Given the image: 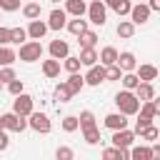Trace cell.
Wrapping results in <instances>:
<instances>
[{"label":"cell","mask_w":160,"mask_h":160,"mask_svg":"<svg viewBox=\"0 0 160 160\" xmlns=\"http://www.w3.org/2000/svg\"><path fill=\"white\" fill-rule=\"evenodd\" d=\"M115 105H118V112L120 115H138V110H140V100L135 98V92H130V90H120L118 95H115Z\"/></svg>","instance_id":"cell-1"},{"label":"cell","mask_w":160,"mask_h":160,"mask_svg":"<svg viewBox=\"0 0 160 160\" xmlns=\"http://www.w3.org/2000/svg\"><path fill=\"white\" fill-rule=\"evenodd\" d=\"M15 55H18L22 62H35V60L42 58V45H40L38 40H28V42L20 45V50H18Z\"/></svg>","instance_id":"cell-2"},{"label":"cell","mask_w":160,"mask_h":160,"mask_svg":"<svg viewBox=\"0 0 160 160\" xmlns=\"http://www.w3.org/2000/svg\"><path fill=\"white\" fill-rule=\"evenodd\" d=\"M105 18H108V8H105L100 0H92V2L88 5V22L102 28V25H105Z\"/></svg>","instance_id":"cell-3"},{"label":"cell","mask_w":160,"mask_h":160,"mask_svg":"<svg viewBox=\"0 0 160 160\" xmlns=\"http://www.w3.org/2000/svg\"><path fill=\"white\" fill-rule=\"evenodd\" d=\"M0 128H2L5 132H8V130L22 132V130L28 128V120L20 118V115H15V112H5V115H0Z\"/></svg>","instance_id":"cell-4"},{"label":"cell","mask_w":160,"mask_h":160,"mask_svg":"<svg viewBox=\"0 0 160 160\" xmlns=\"http://www.w3.org/2000/svg\"><path fill=\"white\" fill-rule=\"evenodd\" d=\"M32 105H35V100H32L28 92H20V95L12 100V112L20 115V118H28V115L32 112Z\"/></svg>","instance_id":"cell-5"},{"label":"cell","mask_w":160,"mask_h":160,"mask_svg":"<svg viewBox=\"0 0 160 160\" xmlns=\"http://www.w3.org/2000/svg\"><path fill=\"white\" fill-rule=\"evenodd\" d=\"M28 128H32L35 132H50L52 125H50V118H48L45 112H35V110H32V112L28 115Z\"/></svg>","instance_id":"cell-6"},{"label":"cell","mask_w":160,"mask_h":160,"mask_svg":"<svg viewBox=\"0 0 160 160\" xmlns=\"http://www.w3.org/2000/svg\"><path fill=\"white\" fill-rule=\"evenodd\" d=\"M148 20H150V8H148L145 2L130 8V22H132V25H145Z\"/></svg>","instance_id":"cell-7"},{"label":"cell","mask_w":160,"mask_h":160,"mask_svg":"<svg viewBox=\"0 0 160 160\" xmlns=\"http://www.w3.org/2000/svg\"><path fill=\"white\" fill-rule=\"evenodd\" d=\"M110 140H112V148H130V145L135 142V132L128 130V128H125V130H115Z\"/></svg>","instance_id":"cell-8"},{"label":"cell","mask_w":160,"mask_h":160,"mask_svg":"<svg viewBox=\"0 0 160 160\" xmlns=\"http://www.w3.org/2000/svg\"><path fill=\"white\" fill-rule=\"evenodd\" d=\"M122 72H135V68H138V58L132 55V52H118V62H115Z\"/></svg>","instance_id":"cell-9"},{"label":"cell","mask_w":160,"mask_h":160,"mask_svg":"<svg viewBox=\"0 0 160 160\" xmlns=\"http://www.w3.org/2000/svg\"><path fill=\"white\" fill-rule=\"evenodd\" d=\"M25 32H28L30 40H38V42H40V40L45 38V32H48V22H42V20H30V25H28Z\"/></svg>","instance_id":"cell-10"},{"label":"cell","mask_w":160,"mask_h":160,"mask_svg":"<svg viewBox=\"0 0 160 160\" xmlns=\"http://www.w3.org/2000/svg\"><path fill=\"white\" fill-rule=\"evenodd\" d=\"M68 55H70V45H68L65 40H52V42H50V58H52V60L60 62V60H65Z\"/></svg>","instance_id":"cell-11"},{"label":"cell","mask_w":160,"mask_h":160,"mask_svg":"<svg viewBox=\"0 0 160 160\" xmlns=\"http://www.w3.org/2000/svg\"><path fill=\"white\" fill-rule=\"evenodd\" d=\"M65 22H68V15H65V10L55 8V10L50 12V20H48V30H62V28H65Z\"/></svg>","instance_id":"cell-12"},{"label":"cell","mask_w":160,"mask_h":160,"mask_svg":"<svg viewBox=\"0 0 160 160\" xmlns=\"http://www.w3.org/2000/svg\"><path fill=\"white\" fill-rule=\"evenodd\" d=\"M82 80H85V85H100L105 80V68L102 65H92L88 70V75H82Z\"/></svg>","instance_id":"cell-13"},{"label":"cell","mask_w":160,"mask_h":160,"mask_svg":"<svg viewBox=\"0 0 160 160\" xmlns=\"http://www.w3.org/2000/svg\"><path fill=\"white\" fill-rule=\"evenodd\" d=\"M105 128H110L112 132L115 130H125L128 128V118L120 115V112H110V115H105Z\"/></svg>","instance_id":"cell-14"},{"label":"cell","mask_w":160,"mask_h":160,"mask_svg":"<svg viewBox=\"0 0 160 160\" xmlns=\"http://www.w3.org/2000/svg\"><path fill=\"white\" fill-rule=\"evenodd\" d=\"M98 60H100L102 68H110V65L118 62V50H115L112 45H108V48H102V50L98 52Z\"/></svg>","instance_id":"cell-15"},{"label":"cell","mask_w":160,"mask_h":160,"mask_svg":"<svg viewBox=\"0 0 160 160\" xmlns=\"http://www.w3.org/2000/svg\"><path fill=\"white\" fill-rule=\"evenodd\" d=\"M85 12H88V5H85V0H65V15L82 18Z\"/></svg>","instance_id":"cell-16"},{"label":"cell","mask_w":160,"mask_h":160,"mask_svg":"<svg viewBox=\"0 0 160 160\" xmlns=\"http://www.w3.org/2000/svg\"><path fill=\"white\" fill-rule=\"evenodd\" d=\"M102 160H130V148H105Z\"/></svg>","instance_id":"cell-17"},{"label":"cell","mask_w":160,"mask_h":160,"mask_svg":"<svg viewBox=\"0 0 160 160\" xmlns=\"http://www.w3.org/2000/svg\"><path fill=\"white\" fill-rule=\"evenodd\" d=\"M135 98H138L140 102L155 100V88H152V82H140V85L135 88Z\"/></svg>","instance_id":"cell-18"},{"label":"cell","mask_w":160,"mask_h":160,"mask_svg":"<svg viewBox=\"0 0 160 160\" xmlns=\"http://www.w3.org/2000/svg\"><path fill=\"white\" fill-rule=\"evenodd\" d=\"M135 70H138L135 75H138L140 82H152V80L158 78V68H155V65H140V68H135Z\"/></svg>","instance_id":"cell-19"},{"label":"cell","mask_w":160,"mask_h":160,"mask_svg":"<svg viewBox=\"0 0 160 160\" xmlns=\"http://www.w3.org/2000/svg\"><path fill=\"white\" fill-rule=\"evenodd\" d=\"M102 5L105 8H112L118 15H130V8H132L130 0H102Z\"/></svg>","instance_id":"cell-20"},{"label":"cell","mask_w":160,"mask_h":160,"mask_svg":"<svg viewBox=\"0 0 160 160\" xmlns=\"http://www.w3.org/2000/svg\"><path fill=\"white\" fill-rule=\"evenodd\" d=\"M78 60H80V65L92 68V65H98V50H95V48H85V50H80Z\"/></svg>","instance_id":"cell-21"},{"label":"cell","mask_w":160,"mask_h":160,"mask_svg":"<svg viewBox=\"0 0 160 160\" xmlns=\"http://www.w3.org/2000/svg\"><path fill=\"white\" fill-rule=\"evenodd\" d=\"M130 160H152L150 145H135V148H130Z\"/></svg>","instance_id":"cell-22"},{"label":"cell","mask_w":160,"mask_h":160,"mask_svg":"<svg viewBox=\"0 0 160 160\" xmlns=\"http://www.w3.org/2000/svg\"><path fill=\"white\" fill-rule=\"evenodd\" d=\"M78 42H80V50H85V48H95V42H98V32H95V30H85L82 35H78Z\"/></svg>","instance_id":"cell-23"},{"label":"cell","mask_w":160,"mask_h":160,"mask_svg":"<svg viewBox=\"0 0 160 160\" xmlns=\"http://www.w3.org/2000/svg\"><path fill=\"white\" fill-rule=\"evenodd\" d=\"M65 85L70 88V92H72V95H78V92L85 88V80H82V75H80V72H72V75L65 80Z\"/></svg>","instance_id":"cell-24"},{"label":"cell","mask_w":160,"mask_h":160,"mask_svg":"<svg viewBox=\"0 0 160 160\" xmlns=\"http://www.w3.org/2000/svg\"><path fill=\"white\" fill-rule=\"evenodd\" d=\"M15 60H18L15 50H12V48H8V45H0V68H8V65H12Z\"/></svg>","instance_id":"cell-25"},{"label":"cell","mask_w":160,"mask_h":160,"mask_svg":"<svg viewBox=\"0 0 160 160\" xmlns=\"http://www.w3.org/2000/svg\"><path fill=\"white\" fill-rule=\"evenodd\" d=\"M65 28H68L72 35H82V32L88 30V20H82V18H75V20H68V22H65Z\"/></svg>","instance_id":"cell-26"},{"label":"cell","mask_w":160,"mask_h":160,"mask_svg":"<svg viewBox=\"0 0 160 160\" xmlns=\"http://www.w3.org/2000/svg\"><path fill=\"white\" fill-rule=\"evenodd\" d=\"M42 75L45 78H58L60 75V62L52 60V58L50 60H42Z\"/></svg>","instance_id":"cell-27"},{"label":"cell","mask_w":160,"mask_h":160,"mask_svg":"<svg viewBox=\"0 0 160 160\" xmlns=\"http://www.w3.org/2000/svg\"><path fill=\"white\" fill-rule=\"evenodd\" d=\"M40 12H42L40 2H28V5H22V15H25L28 20H40Z\"/></svg>","instance_id":"cell-28"},{"label":"cell","mask_w":160,"mask_h":160,"mask_svg":"<svg viewBox=\"0 0 160 160\" xmlns=\"http://www.w3.org/2000/svg\"><path fill=\"white\" fill-rule=\"evenodd\" d=\"M78 128H80V130L98 128V125H95V115H92L90 110H82V112H80V118H78Z\"/></svg>","instance_id":"cell-29"},{"label":"cell","mask_w":160,"mask_h":160,"mask_svg":"<svg viewBox=\"0 0 160 160\" xmlns=\"http://www.w3.org/2000/svg\"><path fill=\"white\" fill-rule=\"evenodd\" d=\"M118 35L125 38V40L132 38V35H135V25H132L130 20H120V22H118Z\"/></svg>","instance_id":"cell-30"},{"label":"cell","mask_w":160,"mask_h":160,"mask_svg":"<svg viewBox=\"0 0 160 160\" xmlns=\"http://www.w3.org/2000/svg\"><path fill=\"white\" fill-rule=\"evenodd\" d=\"M120 82H122V88H125V90H130V92L140 85V80H138V75H135V72H122Z\"/></svg>","instance_id":"cell-31"},{"label":"cell","mask_w":160,"mask_h":160,"mask_svg":"<svg viewBox=\"0 0 160 160\" xmlns=\"http://www.w3.org/2000/svg\"><path fill=\"white\" fill-rule=\"evenodd\" d=\"M70 98H72L70 88H68L65 82H58V85H55V100H58V102H68Z\"/></svg>","instance_id":"cell-32"},{"label":"cell","mask_w":160,"mask_h":160,"mask_svg":"<svg viewBox=\"0 0 160 160\" xmlns=\"http://www.w3.org/2000/svg\"><path fill=\"white\" fill-rule=\"evenodd\" d=\"M10 42H18V45L28 42V32H25V28H10Z\"/></svg>","instance_id":"cell-33"},{"label":"cell","mask_w":160,"mask_h":160,"mask_svg":"<svg viewBox=\"0 0 160 160\" xmlns=\"http://www.w3.org/2000/svg\"><path fill=\"white\" fill-rule=\"evenodd\" d=\"M82 138H85L88 145H98L100 142V130L98 128H88V130H82Z\"/></svg>","instance_id":"cell-34"},{"label":"cell","mask_w":160,"mask_h":160,"mask_svg":"<svg viewBox=\"0 0 160 160\" xmlns=\"http://www.w3.org/2000/svg\"><path fill=\"white\" fill-rule=\"evenodd\" d=\"M55 160H75V152H72V148H68V145H60V148L55 150Z\"/></svg>","instance_id":"cell-35"},{"label":"cell","mask_w":160,"mask_h":160,"mask_svg":"<svg viewBox=\"0 0 160 160\" xmlns=\"http://www.w3.org/2000/svg\"><path fill=\"white\" fill-rule=\"evenodd\" d=\"M138 135H140L142 140H148V142H155L160 132H158V128H155V125H150V128H145V130H140Z\"/></svg>","instance_id":"cell-36"},{"label":"cell","mask_w":160,"mask_h":160,"mask_svg":"<svg viewBox=\"0 0 160 160\" xmlns=\"http://www.w3.org/2000/svg\"><path fill=\"white\" fill-rule=\"evenodd\" d=\"M8 92H10L12 98H18L20 92H25V85H22V80H18V78H15L12 82H8Z\"/></svg>","instance_id":"cell-37"},{"label":"cell","mask_w":160,"mask_h":160,"mask_svg":"<svg viewBox=\"0 0 160 160\" xmlns=\"http://www.w3.org/2000/svg\"><path fill=\"white\" fill-rule=\"evenodd\" d=\"M62 130L65 132H75L78 130V118L75 115H65L62 118Z\"/></svg>","instance_id":"cell-38"},{"label":"cell","mask_w":160,"mask_h":160,"mask_svg":"<svg viewBox=\"0 0 160 160\" xmlns=\"http://www.w3.org/2000/svg\"><path fill=\"white\" fill-rule=\"evenodd\" d=\"M62 65H65V70H68V72H70V75H72V72H78V70H80V60H78V58H72V55H68V58H65V62H62Z\"/></svg>","instance_id":"cell-39"},{"label":"cell","mask_w":160,"mask_h":160,"mask_svg":"<svg viewBox=\"0 0 160 160\" xmlns=\"http://www.w3.org/2000/svg\"><path fill=\"white\" fill-rule=\"evenodd\" d=\"M15 80V70L8 65V68H0V82L2 85H8V82H12Z\"/></svg>","instance_id":"cell-40"},{"label":"cell","mask_w":160,"mask_h":160,"mask_svg":"<svg viewBox=\"0 0 160 160\" xmlns=\"http://www.w3.org/2000/svg\"><path fill=\"white\" fill-rule=\"evenodd\" d=\"M120 78H122V70H120L118 65L105 68V80H120Z\"/></svg>","instance_id":"cell-41"},{"label":"cell","mask_w":160,"mask_h":160,"mask_svg":"<svg viewBox=\"0 0 160 160\" xmlns=\"http://www.w3.org/2000/svg\"><path fill=\"white\" fill-rule=\"evenodd\" d=\"M20 8V0H0V10H5V12H15Z\"/></svg>","instance_id":"cell-42"},{"label":"cell","mask_w":160,"mask_h":160,"mask_svg":"<svg viewBox=\"0 0 160 160\" xmlns=\"http://www.w3.org/2000/svg\"><path fill=\"white\" fill-rule=\"evenodd\" d=\"M0 45H10V28L0 25Z\"/></svg>","instance_id":"cell-43"},{"label":"cell","mask_w":160,"mask_h":160,"mask_svg":"<svg viewBox=\"0 0 160 160\" xmlns=\"http://www.w3.org/2000/svg\"><path fill=\"white\" fill-rule=\"evenodd\" d=\"M8 148H10V138H8V132L2 130V132H0V150H8Z\"/></svg>","instance_id":"cell-44"},{"label":"cell","mask_w":160,"mask_h":160,"mask_svg":"<svg viewBox=\"0 0 160 160\" xmlns=\"http://www.w3.org/2000/svg\"><path fill=\"white\" fill-rule=\"evenodd\" d=\"M148 8H150V12H152V10H160V0H150Z\"/></svg>","instance_id":"cell-45"},{"label":"cell","mask_w":160,"mask_h":160,"mask_svg":"<svg viewBox=\"0 0 160 160\" xmlns=\"http://www.w3.org/2000/svg\"><path fill=\"white\" fill-rule=\"evenodd\" d=\"M0 92H2V82H0Z\"/></svg>","instance_id":"cell-46"},{"label":"cell","mask_w":160,"mask_h":160,"mask_svg":"<svg viewBox=\"0 0 160 160\" xmlns=\"http://www.w3.org/2000/svg\"><path fill=\"white\" fill-rule=\"evenodd\" d=\"M50 2H60V0H50Z\"/></svg>","instance_id":"cell-47"},{"label":"cell","mask_w":160,"mask_h":160,"mask_svg":"<svg viewBox=\"0 0 160 160\" xmlns=\"http://www.w3.org/2000/svg\"><path fill=\"white\" fill-rule=\"evenodd\" d=\"M0 132H2V128H0Z\"/></svg>","instance_id":"cell-48"},{"label":"cell","mask_w":160,"mask_h":160,"mask_svg":"<svg viewBox=\"0 0 160 160\" xmlns=\"http://www.w3.org/2000/svg\"><path fill=\"white\" fill-rule=\"evenodd\" d=\"M100 2H102V0H100Z\"/></svg>","instance_id":"cell-49"}]
</instances>
